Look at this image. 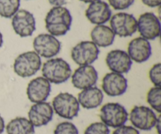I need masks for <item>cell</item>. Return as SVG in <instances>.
I'll return each mask as SVG.
<instances>
[{"mask_svg": "<svg viewBox=\"0 0 161 134\" xmlns=\"http://www.w3.org/2000/svg\"><path fill=\"white\" fill-rule=\"evenodd\" d=\"M160 19L153 13H144L137 20V31L141 35V37L146 40H154L158 38L160 35Z\"/></svg>", "mask_w": 161, "mask_h": 134, "instance_id": "cell-10", "label": "cell"}, {"mask_svg": "<svg viewBox=\"0 0 161 134\" xmlns=\"http://www.w3.org/2000/svg\"><path fill=\"white\" fill-rule=\"evenodd\" d=\"M109 6L116 10H124L133 5L135 0H108Z\"/></svg>", "mask_w": 161, "mask_h": 134, "instance_id": "cell-27", "label": "cell"}, {"mask_svg": "<svg viewBox=\"0 0 161 134\" xmlns=\"http://www.w3.org/2000/svg\"><path fill=\"white\" fill-rule=\"evenodd\" d=\"M157 118L155 111L146 106H135L128 115V119L133 127L143 131H149L153 129Z\"/></svg>", "mask_w": 161, "mask_h": 134, "instance_id": "cell-6", "label": "cell"}, {"mask_svg": "<svg viewBox=\"0 0 161 134\" xmlns=\"http://www.w3.org/2000/svg\"><path fill=\"white\" fill-rule=\"evenodd\" d=\"M33 48L40 57L51 59L60 53L61 43L52 35L40 34L33 40Z\"/></svg>", "mask_w": 161, "mask_h": 134, "instance_id": "cell-9", "label": "cell"}, {"mask_svg": "<svg viewBox=\"0 0 161 134\" xmlns=\"http://www.w3.org/2000/svg\"><path fill=\"white\" fill-rule=\"evenodd\" d=\"M127 53L132 61L142 64L150 58L152 47L149 41L142 37H138L129 42Z\"/></svg>", "mask_w": 161, "mask_h": 134, "instance_id": "cell-17", "label": "cell"}, {"mask_svg": "<svg viewBox=\"0 0 161 134\" xmlns=\"http://www.w3.org/2000/svg\"><path fill=\"white\" fill-rule=\"evenodd\" d=\"M127 79L121 74L109 72L102 78V92L108 97H119L127 89Z\"/></svg>", "mask_w": 161, "mask_h": 134, "instance_id": "cell-13", "label": "cell"}, {"mask_svg": "<svg viewBox=\"0 0 161 134\" xmlns=\"http://www.w3.org/2000/svg\"><path fill=\"white\" fill-rule=\"evenodd\" d=\"M100 50L92 41H82L71 51L72 59L77 65H91L98 58Z\"/></svg>", "mask_w": 161, "mask_h": 134, "instance_id": "cell-7", "label": "cell"}, {"mask_svg": "<svg viewBox=\"0 0 161 134\" xmlns=\"http://www.w3.org/2000/svg\"><path fill=\"white\" fill-rule=\"evenodd\" d=\"M114 32L106 25H96L91 32L92 42L97 47H108L113 45L115 40Z\"/></svg>", "mask_w": 161, "mask_h": 134, "instance_id": "cell-20", "label": "cell"}, {"mask_svg": "<svg viewBox=\"0 0 161 134\" xmlns=\"http://www.w3.org/2000/svg\"><path fill=\"white\" fill-rule=\"evenodd\" d=\"M28 116V119L34 127L44 126L53 119V110L52 105L46 101L34 104L30 108Z\"/></svg>", "mask_w": 161, "mask_h": 134, "instance_id": "cell-16", "label": "cell"}, {"mask_svg": "<svg viewBox=\"0 0 161 134\" xmlns=\"http://www.w3.org/2000/svg\"><path fill=\"white\" fill-rule=\"evenodd\" d=\"M84 134H110V130L103 122H96L86 127Z\"/></svg>", "mask_w": 161, "mask_h": 134, "instance_id": "cell-24", "label": "cell"}, {"mask_svg": "<svg viewBox=\"0 0 161 134\" xmlns=\"http://www.w3.org/2000/svg\"><path fill=\"white\" fill-rule=\"evenodd\" d=\"M146 100L153 111L161 113V87L153 86L147 93Z\"/></svg>", "mask_w": 161, "mask_h": 134, "instance_id": "cell-23", "label": "cell"}, {"mask_svg": "<svg viewBox=\"0 0 161 134\" xmlns=\"http://www.w3.org/2000/svg\"><path fill=\"white\" fill-rule=\"evenodd\" d=\"M71 78L74 87L83 90L95 86L98 80V73L92 65L80 66L72 74Z\"/></svg>", "mask_w": 161, "mask_h": 134, "instance_id": "cell-12", "label": "cell"}, {"mask_svg": "<svg viewBox=\"0 0 161 134\" xmlns=\"http://www.w3.org/2000/svg\"><path fill=\"white\" fill-rule=\"evenodd\" d=\"M128 115L126 108L119 103H107L100 110L102 122L114 129L125 125L128 120Z\"/></svg>", "mask_w": 161, "mask_h": 134, "instance_id": "cell-5", "label": "cell"}, {"mask_svg": "<svg viewBox=\"0 0 161 134\" xmlns=\"http://www.w3.org/2000/svg\"><path fill=\"white\" fill-rule=\"evenodd\" d=\"M85 15L91 23L96 25L104 24L110 20L112 9L109 5L102 0L91 3L86 9Z\"/></svg>", "mask_w": 161, "mask_h": 134, "instance_id": "cell-18", "label": "cell"}, {"mask_svg": "<svg viewBox=\"0 0 161 134\" xmlns=\"http://www.w3.org/2000/svg\"><path fill=\"white\" fill-rule=\"evenodd\" d=\"M51 92V85L42 76L33 78L27 86V97L31 103L45 102Z\"/></svg>", "mask_w": 161, "mask_h": 134, "instance_id": "cell-14", "label": "cell"}, {"mask_svg": "<svg viewBox=\"0 0 161 134\" xmlns=\"http://www.w3.org/2000/svg\"><path fill=\"white\" fill-rule=\"evenodd\" d=\"M149 77L154 86H161V64L160 63L154 64L149 72Z\"/></svg>", "mask_w": 161, "mask_h": 134, "instance_id": "cell-26", "label": "cell"}, {"mask_svg": "<svg viewBox=\"0 0 161 134\" xmlns=\"http://www.w3.org/2000/svg\"><path fill=\"white\" fill-rule=\"evenodd\" d=\"M42 67L41 57L35 51L20 53L14 63V71L21 78H29L36 75Z\"/></svg>", "mask_w": 161, "mask_h": 134, "instance_id": "cell-4", "label": "cell"}, {"mask_svg": "<svg viewBox=\"0 0 161 134\" xmlns=\"http://www.w3.org/2000/svg\"><path fill=\"white\" fill-rule=\"evenodd\" d=\"M5 127H6V125H5V121L3 119V118L2 117V115H0V134H2L4 132Z\"/></svg>", "mask_w": 161, "mask_h": 134, "instance_id": "cell-31", "label": "cell"}, {"mask_svg": "<svg viewBox=\"0 0 161 134\" xmlns=\"http://www.w3.org/2000/svg\"><path fill=\"white\" fill-rule=\"evenodd\" d=\"M72 23L70 11L64 6H53L45 17L46 29L55 37L65 35L70 30Z\"/></svg>", "mask_w": 161, "mask_h": 134, "instance_id": "cell-1", "label": "cell"}, {"mask_svg": "<svg viewBox=\"0 0 161 134\" xmlns=\"http://www.w3.org/2000/svg\"><path fill=\"white\" fill-rule=\"evenodd\" d=\"M53 134H79V130L72 122H62L57 125Z\"/></svg>", "mask_w": 161, "mask_h": 134, "instance_id": "cell-25", "label": "cell"}, {"mask_svg": "<svg viewBox=\"0 0 161 134\" xmlns=\"http://www.w3.org/2000/svg\"><path fill=\"white\" fill-rule=\"evenodd\" d=\"M80 1L83 2V3H94V2L97 1V0H80Z\"/></svg>", "mask_w": 161, "mask_h": 134, "instance_id": "cell-33", "label": "cell"}, {"mask_svg": "<svg viewBox=\"0 0 161 134\" xmlns=\"http://www.w3.org/2000/svg\"><path fill=\"white\" fill-rule=\"evenodd\" d=\"M105 63L112 72L127 74L130 72L132 61L127 53L122 50H113L108 52L105 57Z\"/></svg>", "mask_w": 161, "mask_h": 134, "instance_id": "cell-15", "label": "cell"}, {"mask_svg": "<svg viewBox=\"0 0 161 134\" xmlns=\"http://www.w3.org/2000/svg\"><path fill=\"white\" fill-rule=\"evenodd\" d=\"M20 0H0V16L11 18L19 10Z\"/></svg>", "mask_w": 161, "mask_h": 134, "instance_id": "cell-22", "label": "cell"}, {"mask_svg": "<svg viewBox=\"0 0 161 134\" xmlns=\"http://www.w3.org/2000/svg\"><path fill=\"white\" fill-rule=\"evenodd\" d=\"M112 134H140L138 130L131 126H122L116 128Z\"/></svg>", "mask_w": 161, "mask_h": 134, "instance_id": "cell-28", "label": "cell"}, {"mask_svg": "<svg viewBox=\"0 0 161 134\" xmlns=\"http://www.w3.org/2000/svg\"><path fill=\"white\" fill-rule=\"evenodd\" d=\"M69 0H48L50 5L53 6H63L67 4Z\"/></svg>", "mask_w": 161, "mask_h": 134, "instance_id": "cell-30", "label": "cell"}, {"mask_svg": "<svg viewBox=\"0 0 161 134\" xmlns=\"http://www.w3.org/2000/svg\"><path fill=\"white\" fill-rule=\"evenodd\" d=\"M3 44V34H2L1 31H0V48L2 47Z\"/></svg>", "mask_w": 161, "mask_h": 134, "instance_id": "cell-34", "label": "cell"}, {"mask_svg": "<svg viewBox=\"0 0 161 134\" xmlns=\"http://www.w3.org/2000/svg\"><path fill=\"white\" fill-rule=\"evenodd\" d=\"M142 2L143 4L151 8L157 7V6H160L161 4V0H142Z\"/></svg>", "mask_w": 161, "mask_h": 134, "instance_id": "cell-29", "label": "cell"}, {"mask_svg": "<svg viewBox=\"0 0 161 134\" xmlns=\"http://www.w3.org/2000/svg\"><path fill=\"white\" fill-rule=\"evenodd\" d=\"M5 129L7 134H35V127L25 117H17L12 119Z\"/></svg>", "mask_w": 161, "mask_h": 134, "instance_id": "cell-21", "label": "cell"}, {"mask_svg": "<svg viewBox=\"0 0 161 134\" xmlns=\"http://www.w3.org/2000/svg\"><path fill=\"white\" fill-rule=\"evenodd\" d=\"M42 75L50 83L58 85L71 78L72 69L69 63L62 58H51L42 64Z\"/></svg>", "mask_w": 161, "mask_h": 134, "instance_id": "cell-2", "label": "cell"}, {"mask_svg": "<svg viewBox=\"0 0 161 134\" xmlns=\"http://www.w3.org/2000/svg\"><path fill=\"white\" fill-rule=\"evenodd\" d=\"M53 112L63 119L72 120L77 117L80 111V105L75 97L69 93L58 94L52 101Z\"/></svg>", "mask_w": 161, "mask_h": 134, "instance_id": "cell-3", "label": "cell"}, {"mask_svg": "<svg viewBox=\"0 0 161 134\" xmlns=\"http://www.w3.org/2000/svg\"><path fill=\"white\" fill-rule=\"evenodd\" d=\"M110 27L115 35L121 38L132 36L137 31V20L127 13H117L110 18Z\"/></svg>", "mask_w": 161, "mask_h": 134, "instance_id": "cell-8", "label": "cell"}, {"mask_svg": "<svg viewBox=\"0 0 161 134\" xmlns=\"http://www.w3.org/2000/svg\"><path fill=\"white\" fill-rule=\"evenodd\" d=\"M79 104L85 109H94L100 106L104 100V94L97 86L83 89L77 97Z\"/></svg>", "mask_w": 161, "mask_h": 134, "instance_id": "cell-19", "label": "cell"}, {"mask_svg": "<svg viewBox=\"0 0 161 134\" xmlns=\"http://www.w3.org/2000/svg\"><path fill=\"white\" fill-rule=\"evenodd\" d=\"M160 123H161V116L159 115L158 118H157V123H156L155 128L157 129V133L160 134Z\"/></svg>", "mask_w": 161, "mask_h": 134, "instance_id": "cell-32", "label": "cell"}, {"mask_svg": "<svg viewBox=\"0 0 161 134\" xmlns=\"http://www.w3.org/2000/svg\"><path fill=\"white\" fill-rule=\"evenodd\" d=\"M12 27L16 34L21 38L32 35L36 29L34 15L26 9H20L12 18Z\"/></svg>", "mask_w": 161, "mask_h": 134, "instance_id": "cell-11", "label": "cell"}]
</instances>
